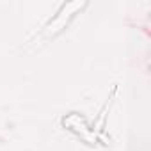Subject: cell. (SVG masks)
<instances>
[{
  "label": "cell",
  "instance_id": "1",
  "mask_svg": "<svg viewBox=\"0 0 151 151\" xmlns=\"http://www.w3.org/2000/svg\"><path fill=\"white\" fill-rule=\"evenodd\" d=\"M80 6H84V4H82V2H68V4H64L62 9L57 13V16H55L53 20H50L48 25L43 27V36H50V34L59 32V30L66 25V22L73 16L75 9H78Z\"/></svg>",
  "mask_w": 151,
  "mask_h": 151
}]
</instances>
